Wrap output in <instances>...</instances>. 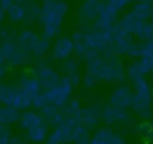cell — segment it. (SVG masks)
Listing matches in <instances>:
<instances>
[{
  "instance_id": "cell-11",
  "label": "cell",
  "mask_w": 153,
  "mask_h": 144,
  "mask_svg": "<svg viewBox=\"0 0 153 144\" xmlns=\"http://www.w3.org/2000/svg\"><path fill=\"white\" fill-rule=\"evenodd\" d=\"M102 1L99 0H84L78 10V18L81 23L96 21L100 11Z\"/></svg>"
},
{
  "instance_id": "cell-6",
  "label": "cell",
  "mask_w": 153,
  "mask_h": 144,
  "mask_svg": "<svg viewBox=\"0 0 153 144\" xmlns=\"http://www.w3.org/2000/svg\"><path fill=\"white\" fill-rule=\"evenodd\" d=\"M131 32L124 30L117 24L112 27V51L114 54H127L133 44Z\"/></svg>"
},
{
  "instance_id": "cell-9",
  "label": "cell",
  "mask_w": 153,
  "mask_h": 144,
  "mask_svg": "<svg viewBox=\"0 0 153 144\" xmlns=\"http://www.w3.org/2000/svg\"><path fill=\"white\" fill-rule=\"evenodd\" d=\"M117 14L118 12L111 8L105 1L100 5V11L98 14V18L94 21V27L103 29V30H111L117 23Z\"/></svg>"
},
{
  "instance_id": "cell-32",
  "label": "cell",
  "mask_w": 153,
  "mask_h": 144,
  "mask_svg": "<svg viewBox=\"0 0 153 144\" xmlns=\"http://www.w3.org/2000/svg\"><path fill=\"white\" fill-rule=\"evenodd\" d=\"M11 130L8 125H1L0 129V144H11Z\"/></svg>"
},
{
  "instance_id": "cell-36",
  "label": "cell",
  "mask_w": 153,
  "mask_h": 144,
  "mask_svg": "<svg viewBox=\"0 0 153 144\" xmlns=\"http://www.w3.org/2000/svg\"><path fill=\"white\" fill-rule=\"evenodd\" d=\"M26 140H29L27 136H23V134H16L11 138V144H26Z\"/></svg>"
},
{
  "instance_id": "cell-18",
  "label": "cell",
  "mask_w": 153,
  "mask_h": 144,
  "mask_svg": "<svg viewBox=\"0 0 153 144\" xmlns=\"http://www.w3.org/2000/svg\"><path fill=\"white\" fill-rule=\"evenodd\" d=\"M41 35L30 31V30H24L23 32L19 33V36L17 37V43L26 51H32L35 44L37 43L38 38Z\"/></svg>"
},
{
  "instance_id": "cell-24",
  "label": "cell",
  "mask_w": 153,
  "mask_h": 144,
  "mask_svg": "<svg viewBox=\"0 0 153 144\" xmlns=\"http://www.w3.org/2000/svg\"><path fill=\"white\" fill-rule=\"evenodd\" d=\"M6 15L10 21L12 23H19L24 19H26V10L24 5L13 4L6 12Z\"/></svg>"
},
{
  "instance_id": "cell-26",
  "label": "cell",
  "mask_w": 153,
  "mask_h": 144,
  "mask_svg": "<svg viewBox=\"0 0 153 144\" xmlns=\"http://www.w3.org/2000/svg\"><path fill=\"white\" fill-rule=\"evenodd\" d=\"M134 35L140 39H148L153 36V21L152 20H141L139 26L136 27Z\"/></svg>"
},
{
  "instance_id": "cell-31",
  "label": "cell",
  "mask_w": 153,
  "mask_h": 144,
  "mask_svg": "<svg viewBox=\"0 0 153 144\" xmlns=\"http://www.w3.org/2000/svg\"><path fill=\"white\" fill-rule=\"evenodd\" d=\"M141 55L140 57H148L153 58V36L148 39H146L141 45H140Z\"/></svg>"
},
{
  "instance_id": "cell-16",
  "label": "cell",
  "mask_w": 153,
  "mask_h": 144,
  "mask_svg": "<svg viewBox=\"0 0 153 144\" xmlns=\"http://www.w3.org/2000/svg\"><path fill=\"white\" fill-rule=\"evenodd\" d=\"M102 119L108 125L117 124V123H124L130 119L129 113L126 111V108H117L114 106H108L102 112Z\"/></svg>"
},
{
  "instance_id": "cell-35",
  "label": "cell",
  "mask_w": 153,
  "mask_h": 144,
  "mask_svg": "<svg viewBox=\"0 0 153 144\" xmlns=\"http://www.w3.org/2000/svg\"><path fill=\"white\" fill-rule=\"evenodd\" d=\"M1 1V18L4 19L5 18V15H6V12H7V10L14 4L13 2V0H0Z\"/></svg>"
},
{
  "instance_id": "cell-28",
  "label": "cell",
  "mask_w": 153,
  "mask_h": 144,
  "mask_svg": "<svg viewBox=\"0 0 153 144\" xmlns=\"http://www.w3.org/2000/svg\"><path fill=\"white\" fill-rule=\"evenodd\" d=\"M49 40L50 39L48 37H45L44 35H41L31 52H33L36 56H43L49 50V46H50V42Z\"/></svg>"
},
{
  "instance_id": "cell-27",
  "label": "cell",
  "mask_w": 153,
  "mask_h": 144,
  "mask_svg": "<svg viewBox=\"0 0 153 144\" xmlns=\"http://www.w3.org/2000/svg\"><path fill=\"white\" fill-rule=\"evenodd\" d=\"M81 111H82V109H81L80 102H79V100H76V99L69 100V101L66 104L65 109H63L66 118H74V119H79V115H80Z\"/></svg>"
},
{
  "instance_id": "cell-5",
  "label": "cell",
  "mask_w": 153,
  "mask_h": 144,
  "mask_svg": "<svg viewBox=\"0 0 153 144\" xmlns=\"http://www.w3.org/2000/svg\"><path fill=\"white\" fill-rule=\"evenodd\" d=\"M74 83L71 81L69 77L62 76L57 84L48 90H44L49 105H56L59 107H65L66 104L69 101Z\"/></svg>"
},
{
  "instance_id": "cell-39",
  "label": "cell",
  "mask_w": 153,
  "mask_h": 144,
  "mask_svg": "<svg viewBox=\"0 0 153 144\" xmlns=\"http://www.w3.org/2000/svg\"><path fill=\"white\" fill-rule=\"evenodd\" d=\"M42 1H43V2H44V1H48V0H42Z\"/></svg>"
},
{
  "instance_id": "cell-17",
  "label": "cell",
  "mask_w": 153,
  "mask_h": 144,
  "mask_svg": "<svg viewBox=\"0 0 153 144\" xmlns=\"http://www.w3.org/2000/svg\"><path fill=\"white\" fill-rule=\"evenodd\" d=\"M99 118H102V114L99 111L94 107H88L81 111L79 115V121L81 125H84L87 129H92L98 124Z\"/></svg>"
},
{
  "instance_id": "cell-40",
  "label": "cell",
  "mask_w": 153,
  "mask_h": 144,
  "mask_svg": "<svg viewBox=\"0 0 153 144\" xmlns=\"http://www.w3.org/2000/svg\"><path fill=\"white\" fill-rule=\"evenodd\" d=\"M152 76H153V71H152Z\"/></svg>"
},
{
  "instance_id": "cell-37",
  "label": "cell",
  "mask_w": 153,
  "mask_h": 144,
  "mask_svg": "<svg viewBox=\"0 0 153 144\" xmlns=\"http://www.w3.org/2000/svg\"><path fill=\"white\" fill-rule=\"evenodd\" d=\"M29 1H30V0H13L14 4H19V5H24V6H25Z\"/></svg>"
},
{
  "instance_id": "cell-38",
  "label": "cell",
  "mask_w": 153,
  "mask_h": 144,
  "mask_svg": "<svg viewBox=\"0 0 153 144\" xmlns=\"http://www.w3.org/2000/svg\"><path fill=\"white\" fill-rule=\"evenodd\" d=\"M137 1H145V2H152L153 0H137Z\"/></svg>"
},
{
  "instance_id": "cell-1",
  "label": "cell",
  "mask_w": 153,
  "mask_h": 144,
  "mask_svg": "<svg viewBox=\"0 0 153 144\" xmlns=\"http://www.w3.org/2000/svg\"><path fill=\"white\" fill-rule=\"evenodd\" d=\"M39 21L42 25V31L49 39L57 36L60 32L62 21L68 11V5L63 0H48L41 6Z\"/></svg>"
},
{
  "instance_id": "cell-4",
  "label": "cell",
  "mask_w": 153,
  "mask_h": 144,
  "mask_svg": "<svg viewBox=\"0 0 153 144\" xmlns=\"http://www.w3.org/2000/svg\"><path fill=\"white\" fill-rule=\"evenodd\" d=\"M2 105H10L22 111L32 106V96L24 92L18 84H2L0 89Z\"/></svg>"
},
{
  "instance_id": "cell-3",
  "label": "cell",
  "mask_w": 153,
  "mask_h": 144,
  "mask_svg": "<svg viewBox=\"0 0 153 144\" xmlns=\"http://www.w3.org/2000/svg\"><path fill=\"white\" fill-rule=\"evenodd\" d=\"M133 86H134V93L130 106L141 118H148L152 112V102H153V94L151 87L145 77L133 81Z\"/></svg>"
},
{
  "instance_id": "cell-2",
  "label": "cell",
  "mask_w": 153,
  "mask_h": 144,
  "mask_svg": "<svg viewBox=\"0 0 153 144\" xmlns=\"http://www.w3.org/2000/svg\"><path fill=\"white\" fill-rule=\"evenodd\" d=\"M87 73L93 75L97 81L120 82L124 79V67L115 57H96L87 61Z\"/></svg>"
},
{
  "instance_id": "cell-23",
  "label": "cell",
  "mask_w": 153,
  "mask_h": 144,
  "mask_svg": "<svg viewBox=\"0 0 153 144\" xmlns=\"http://www.w3.org/2000/svg\"><path fill=\"white\" fill-rule=\"evenodd\" d=\"M61 69L62 71L66 74L67 77L71 79V81L76 84L80 80V75H79V64L76 61L74 60H65L61 64Z\"/></svg>"
},
{
  "instance_id": "cell-15",
  "label": "cell",
  "mask_w": 153,
  "mask_h": 144,
  "mask_svg": "<svg viewBox=\"0 0 153 144\" xmlns=\"http://www.w3.org/2000/svg\"><path fill=\"white\" fill-rule=\"evenodd\" d=\"M90 144H126L124 139L109 127L99 129L91 138Z\"/></svg>"
},
{
  "instance_id": "cell-21",
  "label": "cell",
  "mask_w": 153,
  "mask_h": 144,
  "mask_svg": "<svg viewBox=\"0 0 153 144\" xmlns=\"http://www.w3.org/2000/svg\"><path fill=\"white\" fill-rule=\"evenodd\" d=\"M130 12L140 20H149L153 17V6L151 5V2L139 1L133 6Z\"/></svg>"
},
{
  "instance_id": "cell-10",
  "label": "cell",
  "mask_w": 153,
  "mask_h": 144,
  "mask_svg": "<svg viewBox=\"0 0 153 144\" xmlns=\"http://www.w3.org/2000/svg\"><path fill=\"white\" fill-rule=\"evenodd\" d=\"M73 51H74V40L71 37L61 36L53 44L51 55L55 60L65 61L71 56Z\"/></svg>"
},
{
  "instance_id": "cell-29",
  "label": "cell",
  "mask_w": 153,
  "mask_h": 144,
  "mask_svg": "<svg viewBox=\"0 0 153 144\" xmlns=\"http://www.w3.org/2000/svg\"><path fill=\"white\" fill-rule=\"evenodd\" d=\"M25 10H26V19H27V20H30V21L39 20L42 7H39L36 2L29 1V2L25 5Z\"/></svg>"
},
{
  "instance_id": "cell-34",
  "label": "cell",
  "mask_w": 153,
  "mask_h": 144,
  "mask_svg": "<svg viewBox=\"0 0 153 144\" xmlns=\"http://www.w3.org/2000/svg\"><path fill=\"white\" fill-rule=\"evenodd\" d=\"M96 82H97L96 77H94L93 75H91L90 73H86V75H85L84 79H82V84H84L85 87H92Z\"/></svg>"
},
{
  "instance_id": "cell-30",
  "label": "cell",
  "mask_w": 153,
  "mask_h": 144,
  "mask_svg": "<svg viewBox=\"0 0 153 144\" xmlns=\"http://www.w3.org/2000/svg\"><path fill=\"white\" fill-rule=\"evenodd\" d=\"M48 105H49V102H48V99H47V95H45L44 90L43 92H39L38 94H36V95L32 96V106L35 108H37V109L41 111L42 108L47 107Z\"/></svg>"
},
{
  "instance_id": "cell-19",
  "label": "cell",
  "mask_w": 153,
  "mask_h": 144,
  "mask_svg": "<svg viewBox=\"0 0 153 144\" xmlns=\"http://www.w3.org/2000/svg\"><path fill=\"white\" fill-rule=\"evenodd\" d=\"M20 119V112L19 109L14 108L10 105H2L0 108V123L1 125H11L16 121H19Z\"/></svg>"
},
{
  "instance_id": "cell-20",
  "label": "cell",
  "mask_w": 153,
  "mask_h": 144,
  "mask_svg": "<svg viewBox=\"0 0 153 144\" xmlns=\"http://www.w3.org/2000/svg\"><path fill=\"white\" fill-rule=\"evenodd\" d=\"M26 136H27L29 140H31L33 143L45 142V139L48 137V126L44 123L33 125L26 130Z\"/></svg>"
},
{
  "instance_id": "cell-25",
  "label": "cell",
  "mask_w": 153,
  "mask_h": 144,
  "mask_svg": "<svg viewBox=\"0 0 153 144\" xmlns=\"http://www.w3.org/2000/svg\"><path fill=\"white\" fill-rule=\"evenodd\" d=\"M140 23H141V20L137 19L131 12H129V13L124 14L121 18L120 21H117V25L121 26V27H123L124 30H127V31H129V32H131L134 35V32H135V30H136V27L139 26Z\"/></svg>"
},
{
  "instance_id": "cell-22",
  "label": "cell",
  "mask_w": 153,
  "mask_h": 144,
  "mask_svg": "<svg viewBox=\"0 0 153 144\" xmlns=\"http://www.w3.org/2000/svg\"><path fill=\"white\" fill-rule=\"evenodd\" d=\"M43 123V119H42V115L41 113H37L35 111H25L20 114V119H19V125L22 129H30L31 126L33 125H37V124H41Z\"/></svg>"
},
{
  "instance_id": "cell-8",
  "label": "cell",
  "mask_w": 153,
  "mask_h": 144,
  "mask_svg": "<svg viewBox=\"0 0 153 144\" xmlns=\"http://www.w3.org/2000/svg\"><path fill=\"white\" fill-rule=\"evenodd\" d=\"M18 86L31 96L38 94L43 88L36 75V70H33V68H26L24 70V74L18 82Z\"/></svg>"
},
{
  "instance_id": "cell-7",
  "label": "cell",
  "mask_w": 153,
  "mask_h": 144,
  "mask_svg": "<svg viewBox=\"0 0 153 144\" xmlns=\"http://www.w3.org/2000/svg\"><path fill=\"white\" fill-rule=\"evenodd\" d=\"M36 75L43 87L44 90H48V89H51L54 88L57 82L60 81V75L59 73L49 64H39L36 69Z\"/></svg>"
},
{
  "instance_id": "cell-14",
  "label": "cell",
  "mask_w": 153,
  "mask_h": 144,
  "mask_svg": "<svg viewBox=\"0 0 153 144\" xmlns=\"http://www.w3.org/2000/svg\"><path fill=\"white\" fill-rule=\"evenodd\" d=\"M39 113L42 115L43 123L47 126H59L66 119L65 112L56 105H48L47 107L42 108Z\"/></svg>"
},
{
  "instance_id": "cell-13",
  "label": "cell",
  "mask_w": 153,
  "mask_h": 144,
  "mask_svg": "<svg viewBox=\"0 0 153 144\" xmlns=\"http://www.w3.org/2000/svg\"><path fill=\"white\" fill-rule=\"evenodd\" d=\"M72 121L71 119L66 118L59 126H56L47 137L44 144H62L65 142H68L69 130H71Z\"/></svg>"
},
{
  "instance_id": "cell-12",
  "label": "cell",
  "mask_w": 153,
  "mask_h": 144,
  "mask_svg": "<svg viewBox=\"0 0 153 144\" xmlns=\"http://www.w3.org/2000/svg\"><path fill=\"white\" fill-rule=\"evenodd\" d=\"M133 93L134 92H131V89L127 86L117 87L110 95V105L117 108H127L131 105Z\"/></svg>"
},
{
  "instance_id": "cell-33",
  "label": "cell",
  "mask_w": 153,
  "mask_h": 144,
  "mask_svg": "<svg viewBox=\"0 0 153 144\" xmlns=\"http://www.w3.org/2000/svg\"><path fill=\"white\" fill-rule=\"evenodd\" d=\"M130 1H131V0H106L105 2H106L111 8H114L115 11L120 12V11L123 10Z\"/></svg>"
}]
</instances>
